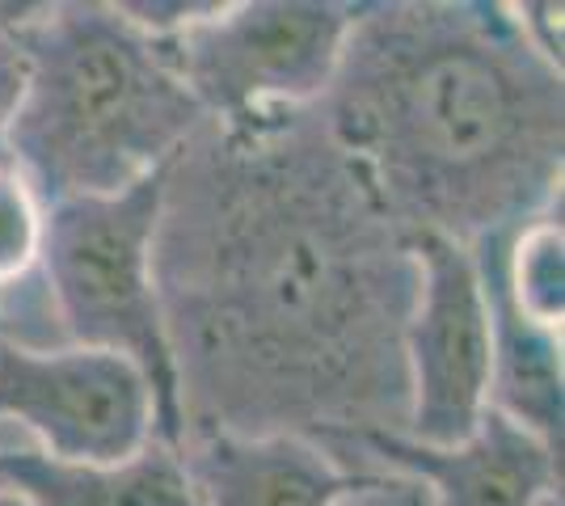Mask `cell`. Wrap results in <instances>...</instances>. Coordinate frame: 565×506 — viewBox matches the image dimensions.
Masks as SVG:
<instances>
[{
    "mask_svg": "<svg viewBox=\"0 0 565 506\" xmlns=\"http://www.w3.org/2000/svg\"><path fill=\"white\" fill-rule=\"evenodd\" d=\"M152 274L186 434H405L414 237L312 110L207 122L161 182Z\"/></svg>",
    "mask_w": 565,
    "mask_h": 506,
    "instance_id": "6da1fadb",
    "label": "cell"
},
{
    "mask_svg": "<svg viewBox=\"0 0 565 506\" xmlns=\"http://www.w3.org/2000/svg\"><path fill=\"white\" fill-rule=\"evenodd\" d=\"M317 115L405 237L472 249L562 203V68L511 4H359Z\"/></svg>",
    "mask_w": 565,
    "mask_h": 506,
    "instance_id": "7a4b0ae2",
    "label": "cell"
},
{
    "mask_svg": "<svg viewBox=\"0 0 565 506\" xmlns=\"http://www.w3.org/2000/svg\"><path fill=\"white\" fill-rule=\"evenodd\" d=\"M18 43L25 89L9 161L43 207L131 191L207 127L166 47L118 4H30Z\"/></svg>",
    "mask_w": 565,
    "mask_h": 506,
    "instance_id": "3957f363",
    "label": "cell"
},
{
    "mask_svg": "<svg viewBox=\"0 0 565 506\" xmlns=\"http://www.w3.org/2000/svg\"><path fill=\"white\" fill-rule=\"evenodd\" d=\"M166 169L122 194L64 198L43 212L39 274L68 346L110 351L140 367L157 406V439L182 443L178 376L152 274Z\"/></svg>",
    "mask_w": 565,
    "mask_h": 506,
    "instance_id": "277c9868",
    "label": "cell"
},
{
    "mask_svg": "<svg viewBox=\"0 0 565 506\" xmlns=\"http://www.w3.org/2000/svg\"><path fill=\"white\" fill-rule=\"evenodd\" d=\"M354 13L359 4L333 0H215L157 43L207 122L254 127L326 97Z\"/></svg>",
    "mask_w": 565,
    "mask_h": 506,
    "instance_id": "5b68a950",
    "label": "cell"
},
{
    "mask_svg": "<svg viewBox=\"0 0 565 506\" xmlns=\"http://www.w3.org/2000/svg\"><path fill=\"white\" fill-rule=\"evenodd\" d=\"M0 427L76 464H118L161 443L140 367L89 346L25 351L0 342Z\"/></svg>",
    "mask_w": 565,
    "mask_h": 506,
    "instance_id": "8992f818",
    "label": "cell"
},
{
    "mask_svg": "<svg viewBox=\"0 0 565 506\" xmlns=\"http://www.w3.org/2000/svg\"><path fill=\"white\" fill-rule=\"evenodd\" d=\"M418 291L405 321V439L465 443L490 410V313L472 249L414 237Z\"/></svg>",
    "mask_w": 565,
    "mask_h": 506,
    "instance_id": "52a82bcc",
    "label": "cell"
},
{
    "mask_svg": "<svg viewBox=\"0 0 565 506\" xmlns=\"http://www.w3.org/2000/svg\"><path fill=\"white\" fill-rule=\"evenodd\" d=\"M359 448L380 469L418 477L435 506H536L562 489V448L498 410H486L477 431L451 448H426L405 434H372Z\"/></svg>",
    "mask_w": 565,
    "mask_h": 506,
    "instance_id": "ba28073f",
    "label": "cell"
},
{
    "mask_svg": "<svg viewBox=\"0 0 565 506\" xmlns=\"http://www.w3.org/2000/svg\"><path fill=\"white\" fill-rule=\"evenodd\" d=\"M178 460L194 506H333L354 477L305 434H186Z\"/></svg>",
    "mask_w": 565,
    "mask_h": 506,
    "instance_id": "9c48e42d",
    "label": "cell"
},
{
    "mask_svg": "<svg viewBox=\"0 0 565 506\" xmlns=\"http://www.w3.org/2000/svg\"><path fill=\"white\" fill-rule=\"evenodd\" d=\"M0 485L25 506H194L178 448L166 443L118 464H76L0 427Z\"/></svg>",
    "mask_w": 565,
    "mask_h": 506,
    "instance_id": "30bf717a",
    "label": "cell"
},
{
    "mask_svg": "<svg viewBox=\"0 0 565 506\" xmlns=\"http://www.w3.org/2000/svg\"><path fill=\"white\" fill-rule=\"evenodd\" d=\"M498 237L472 245L490 313V410L562 448V334L527 321L507 295L498 274Z\"/></svg>",
    "mask_w": 565,
    "mask_h": 506,
    "instance_id": "8fae6325",
    "label": "cell"
},
{
    "mask_svg": "<svg viewBox=\"0 0 565 506\" xmlns=\"http://www.w3.org/2000/svg\"><path fill=\"white\" fill-rule=\"evenodd\" d=\"M498 274L527 321L562 334L565 316V237L562 203L498 237Z\"/></svg>",
    "mask_w": 565,
    "mask_h": 506,
    "instance_id": "7c38bea8",
    "label": "cell"
},
{
    "mask_svg": "<svg viewBox=\"0 0 565 506\" xmlns=\"http://www.w3.org/2000/svg\"><path fill=\"white\" fill-rule=\"evenodd\" d=\"M43 203L13 161L0 165V291L30 279L43 254Z\"/></svg>",
    "mask_w": 565,
    "mask_h": 506,
    "instance_id": "4fadbf2b",
    "label": "cell"
},
{
    "mask_svg": "<svg viewBox=\"0 0 565 506\" xmlns=\"http://www.w3.org/2000/svg\"><path fill=\"white\" fill-rule=\"evenodd\" d=\"M0 342H13V346H25V351L68 346L39 270L22 283L0 291Z\"/></svg>",
    "mask_w": 565,
    "mask_h": 506,
    "instance_id": "5bb4252c",
    "label": "cell"
},
{
    "mask_svg": "<svg viewBox=\"0 0 565 506\" xmlns=\"http://www.w3.org/2000/svg\"><path fill=\"white\" fill-rule=\"evenodd\" d=\"M25 9L30 4H0V165L9 161V136H13V119L25 89V55L18 43Z\"/></svg>",
    "mask_w": 565,
    "mask_h": 506,
    "instance_id": "9a60e30c",
    "label": "cell"
},
{
    "mask_svg": "<svg viewBox=\"0 0 565 506\" xmlns=\"http://www.w3.org/2000/svg\"><path fill=\"white\" fill-rule=\"evenodd\" d=\"M333 506H435V498L418 477H405L393 469H367L354 473Z\"/></svg>",
    "mask_w": 565,
    "mask_h": 506,
    "instance_id": "2e32d148",
    "label": "cell"
},
{
    "mask_svg": "<svg viewBox=\"0 0 565 506\" xmlns=\"http://www.w3.org/2000/svg\"><path fill=\"white\" fill-rule=\"evenodd\" d=\"M519 30L532 47L541 51L548 64L562 68V4H511Z\"/></svg>",
    "mask_w": 565,
    "mask_h": 506,
    "instance_id": "e0dca14e",
    "label": "cell"
},
{
    "mask_svg": "<svg viewBox=\"0 0 565 506\" xmlns=\"http://www.w3.org/2000/svg\"><path fill=\"white\" fill-rule=\"evenodd\" d=\"M0 506H25V503L13 494V489H4V485H0Z\"/></svg>",
    "mask_w": 565,
    "mask_h": 506,
    "instance_id": "ac0fdd59",
    "label": "cell"
},
{
    "mask_svg": "<svg viewBox=\"0 0 565 506\" xmlns=\"http://www.w3.org/2000/svg\"><path fill=\"white\" fill-rule=\"evenodd\" d=\"M536 506H562V489H557V494H544V498Z\"/></svg>",
    "mask_w": 565,
    "mask_h": 506,
    "instance_id": "d6986e66",
    "label": "cell"
}]
</instances>
